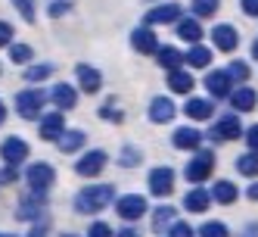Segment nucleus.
I'll return each mask as SVG.
<instances>
[{"label": "nucleus", "mask_w": 258, "mask_h": 237, "mask_svg": "<svg viewBox=\"0 0 258 237\" xmlns=\"http://www.w3.org/2000/svg\"><path fill=\"white\" fill-rule=\"evenodd\" d=\"M87 237H112V228L103 225V222H94V225H90V231H87Z\"/></svg>", "instance_id": "ea45409f"}, {"label": "nucleus", "mask_w": 258, "mask_h": 237, "mask_svg": "<svg viewBox=\"0 0 258 237\" xmlns=\"http://www.w3.org/2000/svg\"><path fill=\"white\" fill-rule=\"evenodd\" d=\"M209 203H212V194L199 191V187L187 191V197H183V206H187L190 212H206V209H209Z\"/></svg>", "instance_id": "a211bd4d"}, {"label": "nucleus", "mask_w": 258, "mask_h": 237, "mask_svg": "<svg viewBox=\"0 0 258 237\" xmlns=\"http://www.w3.org/2000/svg\"><path fill=\"white\" fill-rule=\"evenodd\" d=\"M47 103V94L44 90H22V94H16V113H19L22 119H41V109Z\"/></svg>", "instance_id": "f03ea898"}, {"label": "nucleus", "mask_w": 258, "mask_h": 237, "mask_svg": "<svg viewBox=\"0 0 258 237\" xmlns=\"http://www.w3.org/2000/svg\"><path fill=\"white\" fill-rule=\"evenodd\" d=\"M199 234L202 237H227V225L224 222H206L199 228Z\"/></svg>", "instance_id": "f704fd0d"}, {"label": "nucleus", "mask_w": 258, "mask_h": 237, "mask_svg": "<svg viewBox=\"0 0 258 237\" xmlns=\"http://www.w3.org/2000/svg\"><path fill=\"white\" fill-rule=\"evenodd\" d=\"M249 197H252V200H258V184H252V187H249Z\"/></svg>", "instance_id": "09e8293b"}, {"label": "nucleus", "mask_w": 258, "mask_h": 237, "mask_svg": "<svg viewBox=\"0 0 258 237\" xmlns=\"http://www.w3.org/2000/svg\"><path fill=\"white\" fill-rule=\"evenodd\" d=\"M187 63H190L193 69H206V66L212 63V53H209L206 47H190V53H187Z\"/></svg>", "instance_id": "c756f323"}, {"label": "nucleus", "mask_w": 258, "mask_h": 237, "mask_svg": "<svg viewBox=\"0 0 258 237\" xmlns=\"http://www.w3.org/2000/svg\"><path fill=\"white\" fill-rule=\"evenodd\" d=\"M41 212H44V203H41V200H34V197H28V200L19 203V209H16V218L31 222V218H41Z\"/></svg>", "instance_id": "5701e85b"}, {"label": "nucleus", "mask_w": 258, "mask_h": 237, "mask_svg": "<svg viewBox=\"0 0 258 237\" xmlns=\"http://www.w3.org/2000/svg\"><path fill=\"white\" fill-rule=\"evenodd\" d=\"M193 84H196L193 75H190V72H183V69H174L171 75H168V87L174 90V94H190Z\"/></svg>", "instance_id": "6ab92c4d"}, {"label": "nucleus", "mask_w": 258, "mask_h": 237, "mask_svg": "<svg viewBox=\"0 0 258 237\" xmlns=\"http://www.w3.org/2000/svg\"><path fill=\"white\" fill-rule=\"evenodd\" d=\"M230 103H233V109H239V113H249V109H255L258 97H255L252 87H239V90L230 94Z\"/></svg>", "instance_id": "aec40b11"}, {"label": "nucleus", "mask_w": 258, "mask_h": 237, "mask_svg": "<svg viewBox=\"0 0 258 237\" xmlns=\"http://www.w3.org/2000/svg\"><path fill=\"white\" fill-rule=\"evenodd\" d=\"M112 200H115V187H112V184H90V187H84V191L75 197V209L84 212V215H90V212L106 209Z\"/></svg>", "instance_id": "f257e3e1"}, {"label": "nucleus", "mask_w": 258, "mask_h": 237, "mask_svg": "<svg viewBox=\"0 0 258 237\" xmlns=\"http://www.w3.org/2000/svg\"><path fill=\"white\" fill-rule=\"evenodd\" d=\"M221 7V0H193V13L199 19H206V16H215Z\"/></svg>", "instance_id": "7c9ffc66"}, {"label": "nucleus", "mask_w": 258, "mask_h": 237, "mask_svg": "<svg viewBox=\"0 0 258 237\" xmlns=\"http://www.w3.org/2000/svg\"><path fill=\"white\" fill-rule=\"evenodd\" d=\"M137 162H140V150H134V147H124V150H121V166H124V169L137 166Z\"/></svg>", "instance_id": "4c0bfd02"}, {"label": "nucleus", "mask_w": 258, "mask_h": 237, "mask_svg": "<svg viewBox=\"0 0 258 237\" xmlns=\"http://www.w3.org/2000/svg\"><path fill=\"white\" fill-rule=\"evenodd\" d=\"M227 72H230L233 84H243V81H249V66H246V63H239V60H233Z\"/></svg>", "instance_id": "72a5a7b5"}, {"label": "nucleus", "mask_w": 258, "mask_h": 237, "mask_svg": "<svg viewBox=\"0 0 258 237\" xmlns=\"http://www.w3.org/2000/svg\"><path fill=\"white\" fill-rule=\"evenodd\" d=\"M62 131H66V119H62V113H50V116L41 119V137H44V140H59Z\"/></svg>", "instance_id": "f8f14e48"}, {"label": "nucleus", "mask_w": 258, "mask_h": 237, "mask_svg": "<svg viewBox=\"0 0 258 237\" xmlns=\"http://www.w3.org/2000/svg\"><path fill=\"white\" fill-rule=\"evenodd\" d=\"M28 237H47V231H44V228H34V231H31Z\"/></svg>", "instance_id": "de8ad7c7"}, {"label": "nucleus", "mask_w": 258, "mask_h": 237, "mask_svg": "<svg viewBox=\"0 0 258 237\" xmlns=\"http://www.w3.org/2000/svg\"><path fill=\"white\" fill-rule=\"evenodd\" d=\"M62 237H75V234H62Z\"/></svg>", "instance_id": "603ef678"}, {"label": "nucleus", "mask_w": 258, "mask_h": 237, "mask_svg": "<svg viewBox=\"0 0 258 237\" xmlns=\"http://www.w3.org/2000/svg\"><path fill=\"white\" fill-rule=\"evenodd\" d=\"M78 84L81 90H87V94H97L103 78H100V72L97 69H90V66H78Z\"/></svg>", "instance_id": "f3484780"}, {"label": "nucleus", "mask_w": 258, "mask_h": 237, "mask_svg": "<svg viewBox=\"0 0 258 237\" xmlns=\"http://www.w3.org/2000/svg\"><path fill=\"white\" fill-rule=\"evenodd\" d=\"M100 119H106V122H121V113L115 109V103L109 100L106 106H100Z\"/></svg>", "instance_id": "e433bc0d"}, {"label": "nucleus", "mask_w": 258, "mask_h": 237, "mask_svg": "<svg viewBox=\"0 0 258 237\" xmlns=\"http://www.w3.org/2000/svg\"><path fill=\"white\" fill-rule=\"evenodd\" d=\"M212 109H215V106H212L209 100H202V97H190V100H187V106H183V113H187L190 119H199V122H202V119H212Z\"/></svg>", "instance_id": "412c9836"}, {"label": "nucleus", "mask_w": 258, "mask_h": 237, "mask_svg": "<svg viewBox=\"0 0 258 237\" xmlns=\"http://www.w3.org/2000/svg\"><path fill=\"white\" fill-rule=\"evenodd\" d=\"M212 169H215V153H209V150H199V153H196V156L187 162V169H183V175H187V181H190V184H202V181H209Z\"/></svg>", "instance_id": "7ed1b4c3"}, {"label": "nucleus", "mask_w": 258, "mask_h": 237, "mask_svg": "<svg viewBox=\"0 0 258 237\" xmlns=\"http://www.w3.org/2000/svg\"><path fill=\"white\" fill-rule=\"evenodd\" d=\"M13 41V25L10 22H0V47H7Z\"/></svg>", "instance_id": "79ce46f5"}, {"label": "nucleus", "mask_w": 258, "mask_h": 237, "mask_svg": "<svg viewBox=\"0 0 258 237\" xmlns=\"http://www.w3.org/2000/svg\"><path fill=\"white\" fill-rule=\"evenodd\" d=\"M171 140H174L177 150H196L199 144H202V134H199L196 128H177Z\"/></svg>", "instance_id": "dca6fc26"}, {"label": "nucleus", "mask_w": 258, "mask_h": 237, "mask_svg": "<svg viewBox=\"0 0 258 237\" xmlns=\"http://www.w3.org/2000/svg\"><path fill=\"white\" fill-rule=\"evenodd\" d=\"M118 237H140V234H137L134 228H121V231H118Z\"/></svg>", "instance_id": "a18cd8bd"}, {"label": "nucleus", "mask_w": 258, "mask_h": 237, "mask_svg": "<svg viewBox=\"0 0 258 237\" xmlns=\"http://www.w3.org/2000/svg\"><path fill=\"white\" fill-rule=\"evenodd\" d=\"M252 57H255V60H258V41H255V44H252Z\"/></svg>", "instance_id": "3c124183"}, {"label": "nucleus", "mask_w": 258, "mask_h": 237, "mask_svg": "<svg viewBox=\"0 0 258 237\" xmlns=\"http://www.w3.org/2000/svg\"><path fill=\"white\" fill-rule=\"evenodd\" d=\"M230 84H233V78H230V72H209L206 75V87H209V94L215 97V100H221V97H230Z\"/></svg>", "instance_id": "9d476101"}, {"label": "nucleus", "mask_w": 258, "mask_h": 237, "mask_svg": "<svg viewBox=\"0 0 258 237\" xmlns=\"http://www.w3.org/2000/svg\"><path fill=\"white\" fill-rule=\"evenodd\" d=\"M212 197L218 200V203H233L236 200V184H230V181H215V187H212Z\"/></svg>", "instance_id": "cd10ccee"}, {"label": "nucleus", "mask_w": 258, "mask_h": 237, "mask_svg": "<svg viewBox=\"0 0 258 237\" xmlns=\"http://www.w3.org/2000/svg\"><path fill=\"white\" fill-rule=\"evenodd\" d=\"M10 60L19 63V66H25L31 60V47L28 44H10Z\"/></svg>", "instance_id": "473e14b6"}, {"label": "nucleus", "mask_w": 258, "mask_h": 237, "mask_svg": "<svg viewBox=\"0 0 258 237\" xmlns=\"http://www.w3.org/2000/svg\"><path fill=\"white\" fill-rule=\"evenodd\" d=\"M25 181L31 184V191L44 194L53 181H56V172H53V166H47V162H34V166H28V172H25Z\"/></svg>", "instance_id": "20e7f679"}, {"label": "nucleus", "mask_w": 258, "mask_h": 237, "mask_svg": "<svg viewBox=\"0 0 258 237\" xmlns=\"http://www.w3.org/2000/svg\"><path fill=\"white\" fill-rule=\"evenodd\" d=\"M50 72H53V66H50V63L28 66V69H25V81H44V78H50Z\"/></svg>", "instance_id": "2f4dec72"}, {"label": "nucleus", "mask_w": 258, "mask_h": 237, "mask_svg": "<svg viewBox=\"0 0 258 237\" xmlns=\"http://www.w3.org/2000/svg\"><path fill=\"white\" fill-rule=\"evenodd\" d=\"M115 209H118V215L124 218V222H137V218L146 212V200L140 194H127V197H118Z\"/></svg>", "instance_id": "423d86ee"}, {"label": "nucleus", "mask_w": 258, "mask_h": 237, "mask_svg": "<svg viewBox=\"0 0 258 237\" xmlns=\"http://www.w3.org/2000/svg\"><path fill=\"white\" fill-rule=\"evenodd\" d=\"M56 144H59L62 153H75V150L84 147V131H78V128H75V131H62V137H59Z\"/></svg>", "instance_id": "a878e982"}, {"label": "nucleus", "mask_w": 258, "mask_h": 237, "mask_svg": "<svg viewBox=\"0 0 258 237\" xmlns=\"http://www.w3.org/2000/svg\"><path fill=\"white\" fill-rule=\"evenodd\" d=\"M4 119H7V109H4V103H0V125H4Z\"/></svg>", "instance_id": "8fccbe9b"}, {"label": "nucleus", "mask_w": 258, "mask_h": 237, "mask_svg": "<svg viewBox=\"0 0 258 237\" xmlns=\"http://www.w3.org/2000/svg\"><path fill=\"white\" fill-rule=\"evenodd\" d=\"M174 103L168 100V97H156L153 103H150V119L156 122V125H165V122H171L174 119Z\"/></svg>", "instance_id": "4468645a"}, {"label": "nucleus", "mask_w": 258, "mask_h": 237, "mask_svg": "<svg viewBox=\"0 0 258 237\" xmlns=\"http://www.w3.org/2000/svg\"><path fill=\"white\" fill-rule=\"evenodd\" d=\"M0 237H10V234H0Z\"/></svg>", "instance_id": "864d4df0"}, {"label": "nucleus", "mask_w": 258, "mask_h": 237, "mask_svg": "<svg viewBox=\"0 0 258 237\" xmlns=\"http://www.w3.org/2000/svg\"><path fill=\"white\" fill-rule=\"evenodd\" d=\"M236 172L246 175V178H255V175H258V153L249 150V153L239 156V159H236Z\"/></svg>", "instance_id": "bb28decb"}, {"label": "nucleus", "mask_w": 258, "mask_h": 237, "mask_svg": "<svg viewBox=\"0 0 258 237\" xmlns=\"http://www.w3.org/2000/svg\"><path fill=\"white\" fill-rule=\"evenodd\" d=\"M239 7H243V13H246V16L258 19V0H239Z\"/></svg>", "instance_id": "37998d69"}, {"label": "nucleus", "mask_w": 258, "mask_h": 237, "mask_svg": "<svg viewBox=\"0 0 258 237\" xmlns=\"http://www.w3.org/2000/svg\"><path fill=\"white\" fill-rule=\"evenodd\" d=\"M69 10H72V7H69V0H53V4H50V10H47V13L53 16V19H59V16H66Z\"/></svg>", "instance_id": "58836bf2"}, {"label": "nucleus", "mask_w": 258, "mask_h": 237, "mask_svg": "<svg viewBox=\"0 0 258 237\" xmlns=\"http://www.w3.org/2000/svg\"><path fill=\"white\" fill-rule=\"evenodd\" d=\"M156 57H159V66H162V69H168V72L180 69V63L187 60V57H180L174 47H159V50H156Z\"/></svg>", "instance_id": "b1692460"}, {"label": "nucleus", "mask_w": 258, "mask_h": 237, "mask_svg": "<svg viewBox=\"0 0 258 237\" xmlns=\"http://www.w3.org/2000/svg\"><path fill=\"white\" fill-rule=\"evenodd\" d=\"M239 134H243V128H239V119L236 116H224L221 122H215V128H212L215 140H233Z\"/></svg>", "instance_id": "ddd939ff"}, {"label": "nucleus", "mask_w": 258, "mask_h": 237, "mask_svg": "<svg viewBox=\"0 0 258 237\" xmlns=\"http://www.w3.org/2000/svg\"><path fill=\"white\" fill-rule=\"evenodd\" d=\"M103 169H106V153H103V150H90V153H84V156L75 162V172L84 175V178H94V175H100Z\"/></svg>", "instance_id": "0eeeda50"}, {"label": "nucleus", "mask_w": 258, "mask_h": 237, "mask_svg": "<svg viewBox=\"0 0 258 237\" xmlns=\"http://www.w3.org/2000/svg\"><path fill=\"white\" fill-rule=\"evenodd\" d=\"M171 191H174V169H168V166L153 169V172H150V194L168 197Z\"/></svg>", "instance_id": "39448f33"}, {"label": "nucleus", "mask_w": 258, "mask_h": 237, "mask_svg": "<svg viewBox=\"0 0 258 237\" xmlns=\"http://www.w3.org/2000/svg\"><path fill=\"white\" fill-rule=\"evenodd\" d=\"M246 144H249V150L258 153V125H252V128L246 131Z\"/></svg>", "instance_id": "c03bdc74"}, {"label": "nucleus", "mask_w": 258, "mask_h": 237, "mask_svg": "<svg viewBox=\"0 0 258 237\" xmlns=\"http://www.w3.org/2000/svg\"><path fill=\"white\" fill-rule=\"evenodd\" d=\"M0 156H4L7 166H19L22 159H28V144L22 137H10V140H4V147H0Z\"/></svg>", "instance_id": "6e6552de"}, {"label": "nucleus", "mask_w": 258, "mask_h": 237, "mask_svg": "<svg viewBox=\"0 0 258 237\" xmlns=\"http://www.w3.org/2000/svg\"><path fill=\"white\" fill-rule=\"evenodd\" d=\"M212 41H215L218 50L230 53V50H236V44H239V34L233 31V25H215V28H212Z\"/></svg>", "instance_id": "9b49d317"}, {"label": "nucleus", "mask_w": 258, "mask_h": 237, "mask_svg": "<svg viewBox=\"0 0 258 237\" xmlns=\"http://www.w3.org/2000/svg\"><path fill=\"white\" fill-rule=\"evenodd\" d=\"M177 38H180V41H190V44H196V41L202 38V28H199V22H196V19H177Z\"/></svg>", "instance_id": "393cba45"}, {"label": "nucleus", "mask_w": 258, "mask_h": 237, "mask_svg": "<svg viewBox=\"0 0 258 237\" xmlns=\"http://www.w3.org/2000/svg\"><path fill=\"white\" fill-rule=\"evenodd\" d=\"M53 103H56L59 109H72L78 103L75 87H72V84H56V87H53Z\"/></svg>", "instance_id": "4be33fe9"}, {"label": "nucleus", "mask_w": 258, "mask_h": 237, "mask_svg": "<svg viewBox=\"0 0 258 237\" xmlns=\"http://www.w3.org/2000/svg\"><path fill=\"white\" fill-rule=\"evenodd\" d=\"M168 237H193V228H190V225H183V222H174L171 231H168Z\"/></svg>", "instance_id": "a19ab883"}, {"label": "nucleus", "mask_w": 258, "mask_h": 237, "mask_svg": "<svg viewBox=\"0 0 258 237\" xmlns=\"http://www.w3.org/2000/svg\"><path fill=\"white\" fill-rule=\"evenodd\" d=\"M168 225H174V209H171V206H159L156 215H153V228H156V234H162Z\"/></svg>", "instance_id": "c85d7f7f"}, {"label": "nucleus", "mask_w": 258, "mask_h": 237, "mask_svg": "<svg viewBox=\"0 0 258 237\" xmlns=\"http://www.w3.org/2000/svg\"><path fill=\"white\" fill-rule=\"evenodd\" d=\"M13 7L19 10V16L25 22H34V0H13Z\"/></svg>", "instance_id": "c9c22d12"}, {"label": "nucleus", "mask_w": 258, "mask_h": 237, "mask_svg": "<svg viewBox=\"0 0 258 237\" xmlns=\"http://www.w3.org/2000/svg\"><path fill=\"white\" fill-rule=\"evenodd\" d=\"M243 237H258V225H249V228H246V234H243Z\"/></svg>", "instance_id": "49530a36"}, {"label": "nucleus", "mask_w": 258, "mask_h": 237, "mask_svg": "<svg viewBox=\"0 0 258 237\" xmlns=\"http://www.w3.org/2000/svg\"><path fill=\"white\" fill-rule=\"evenodd\" d=\"M131 44H134V50H140V53H156V50H159L156 34H153L150 28H134V31H131Z\"/></svg>", "instance_id": "2eb2a0df"}, {"label": "nucleus", "mask_w": 258, "mask_h": 237, "mask_svg": "<svg viewBox=\"0 0 258 237\" xmlns=\"http://www.w3.org/2000/svg\"><path fill=\"white\" fill-rule=\"evenodd\" d=\"M180 19V7L177 4H159L146 13V25H168Z\"/></svg>", "instance_id": "1a4fd4ad"}]
</instances>
